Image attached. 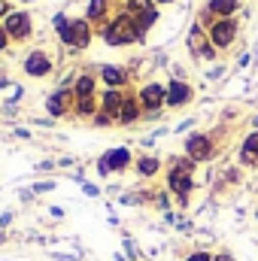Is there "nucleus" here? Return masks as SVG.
I'll return each mask as SVG.
<instances>
[{
    "mask_svg": "<svg viewBox=\"0 0 258 261\" xmlns=\"http://www.w3.org/2000/svg\"><path fill=\"white\" fill-rule=\"evenodd\" d=\"M100 37H104V43H107V46H128V43L143 40V34H140V28H137L134 15H128V12H122V15L110 18V21L104 24Z\"/></svg>",
    "mask_w": 258,
    "mask_h": 261,
    "instance_id": "f257e3e1",
    "label": "nucleus"
},
{
    "mask_svg": "<svg viewBox=\"0 0 258 261\" xmlns=\"http://www.w3.org/2000/svg\"><path fill=\"white\" fill-rule=\"evenodd\" d=\"M55 31H58V40L70 49H85L91 43V24L85 18L70 21L67 15H55Z\"/></svg>",
    "mask_w": 258,
    "mask_h": 261,
    "instance_id": "f03ea898",
    "label": "nucleus"
},
{
    "mask_svg": "<svg viewBox=\"0 0 258 261\" xmlns=\"http://www.w3.org/2000/svg\"><path fill=\"white\" fill-rule=\"evenodd\" d=\"M131 164H134L131 149H125V146H116V149H110V152H104V155H100V161H97V173H100V176H110V173H125Z\"/></svg>",
    "mask_w": 258,
    "mask_h": 261,
    "instance_id": "7ed1b4c3",
    "label": "nucleus"
},
{
    "mask_svg": "<svg viewBox=\"0 0 258 261\" xmlns=\"http://www.w3.org/2000/svg\"><path fill=\"white\" fill-rule=\"evenodd\" d=\"M234 40H237V21L234 18H216L210 28V43L216 49H231Z\"/></svg>",
    "mask_w": 258,
    "mask_h": 261,
    "instance_id": "20e7f679",
    "label": "nucleus"
},
{
    "mask_svg": "<svg viewBox=\"0 0 258 261\" xmlns=\"http://www.w3.org/2000/svg\"><path fill=\"white\" fill-rule=\"evenodd\" d=\"M137 100H140V107H143L146 113H161V107H164V100H167V85H161V82H149V85L140 88Z\"/></svg>",
    "mask_w": 258,
    "mask_h": 261,
    "instance_id": "39448f33",
    "label": "nucleus"
},
{
    "mask_svg": "<svg viewBox=\"0 0 258 261\" xmlns=\"http://www.w3.org/2000/svg\"><path fill=\"white\" fill-rule=\"evenodd\" d=\"M167 189H170V195H176L179 203H186L189 195L194 192L192 173H186V170H179V167H170V170H167Z\"/></svg>",
    "mask_w": 258,
    "mask_h": 261,
    "instance_id": "423d86ee",
    "label": "nucleus"
},
{
    "mask_svg": "<svg viewBox=\"0 0 258 261\" xmlns=\"http://www.w3.org/2000/svg\"><path fill=\"white\" fill-rule=\"evenodd\" d=\"M3 28H6V34H9V40H15V43H21V40H28L31 37V15L28 12H9L6 18H3Z\"/></svg>",
    "mask_w": 258,
    "mask_h": 261,
    "instance_id": "0eeeda50",
    "label": "nucleus"
},
{
    "mask_svg": "<svg viewBox=\"0 0 258 261\" xmlns=\"http://www.w3.org/2000/svg\"><path fill=\"white\" fill-rule=\"evenodd\" d=\"M189 49H192L197 58H207V61L216 58V46L210 43V34L203 31V24H194L192 28V34H189Z\"/></svg>",
    "mask_w": 258,
    "mask_h": 261,
    "instance_id": "6e6552de",
    "label": "nucleus"
},
{
    "mask_svg": "<svg viewBox=\"0 0 258 261\" xmlns=\"http://www.w3.org/2000/svg\"><path fill=\"white\" fill-rule=\"evenodd\" d=\"M186 155L192 158L194 164H197V161H210V158H213V140H210L207 134H192V137L186 140Z\"/></svg>",
    "mask_w": 258,
    "mask_h": 261,
    "instance_id": "1a4fd4ad",
    "label": "nucleus"
},
{
    "mask_svg": "<svg viewBox=\"0 0 258 261\" xmlns=\"http://www.w3.org/2000/svg\"><path fill=\"white\" fill-rule=\"evenodd\" d=\"M192 97H194L192 85H189V82H183V79H173V82L167 85V100H164V107L176 110V107H186Z\"/></svg>",
    "mask_w": 258,
    "mask_h": 261,
    "instance_id": "9d476101",
    "label": "nucleus"
},
{
    "mask_svg": "<svg viewBox=\"0 0 258 261\" xmlns=\"http://www.w3.org/2000/svg\"><path fill=\"white\" fill-rule=\"evenodd\" d=\"M24 73H28V76H49V73H52V58H49L43 49H34V52L24 58Z\"/></svg>",
    "mask_w": 258,
    "mask_h": 261,
    "instance_id": "9b49d317",
    "label": "nucleus"
},
{
    "mask_svg": "<svg viewBox=\"0 0 258 261\" xmlns=\"http://www.w3.org/2000/svg\"><path fill=\"white\" fill-rule=\"evenodd\" d=\"M140 113H143L140 100H137L134 94H125V100H122V110H119L116 122H119V125H134V122L140 119Z\"/></svg>",
    "mask_w": 258,
    "mask_h": 261,
    "instance_id": "f8f14e48",
    "label": "nucleus"
},
{
    "mask_svg": "<svg viewBox=\"0 0 258 261\" xmlns=\"http://www.w3.org/2000/svg\"><path fill=\"white\" fill-rule=\"evenodd\" d=\"M122 100H125V94L119 91V88H107L104 94H100V113H107V116H119V110H122Z\"/></svg>",
    "mask_w": 258,
    "mask_h": 261,
    "instance_id": "ddd939ff",
    "label": "nucleus"
},
{
    "mask_svg": "<svg viewBox=\"0 0 258 261\" xmlns=\"http://www.w3.org/2000/svg\"><path fill=\"white\" fill-rule=\"evenodd\" d=\"M237 9H240V0H210L207 3V12L216 18H234Z\"/></svg>",
    "mask_w": 258,
    "mask_h": 261,
    "instance_id": "4468645a",
    "label": "nucleus"
},
{
    "mask_svg": "<svg viewBox=\"0 0 258 261\" xmlns=\"http://www.w3.org/2000/svg\"><path fill=\"white\" fill-rule=\"evenodd\" d=\"M134 167H137V173H140L143 179H149V176H158L161 158H158V155H140V158L134 161Z\"/></svg>",
    "mask_w": 258,
    "mask_h": 261,
    "instance_id": "2eb2a0df",
    "label": "nucleus"
},
{
    "mask_svg": "<svg viewBox=\"0 0 258 261\" xmlns=\"http://www.w3.org/2000/svg\"><path fill=\"white\" fill-rule=\"evenodd\" d=\"M70 100H76V94H70V91H55V94L46 100V107H49V116H64L67 107H70Z\"/></svg>",
    "mask_w": 258,
    "mask_h": 261,
    "instance_id": "dca6fc26",
    "label": "nucleus"
},
{
    "mask_svg": "<svg viewBox=\"0 0 258 261\" xmlns=\"http://www.w3.org/2000/svg\"><path fill=\"white\" fill-rule=\"evenodd\" d=\"M100 79H104L107 88H122V85L128 82V73H125L122 67H110L107 64L104 70H100Z\"/></svg>",
    "mask_w": 258,
    "mask_h": 261,
    "instance_id": "f3484780",
    "label": "nucleus"
},
{
    "mask_svg": "<svg viewBox=\"0 0 258 261\" xmlns=\"http://www.w3.org/2000/svg\"><path fill=\"white\" fill-rule=\"evenodd\" d=\"M107 12H110V0H88L85 21H107Z\"/></svg>",
    "mask_w": 258,
    "mask_h": 261,
    "instance_id": "a211bd4d",
    "label": "nucleus"
},
{
    "mask_svg": "<svg viewBox=\"0 0 258 261\" xmlns=\"http://www.w3.org/2000/svg\"><path fill=\"white\" fill-rule=\"evenodd\" d=\"M94 76L91 73H82V76H76V85H73V94L76 97H94Z\"/></svg>",
    "mask_w": 258,
    "mask_h": 261,
    "instance_id": "6ab92c4d",
    "label": "nucleus"
},
{
    "mask_svg": "<svg viewBox=\"0 0 258 261\" xmlns=\"http://www.w3.org/2000/svg\"><path fill=\"white\" fill-rule=\"evenodd\" d=\"M149 9H155V0H128V15H143V12H149Z\"/></svg>",
    "mask_w": 258,
    "mask_h": 261,
    "instance_id": "aec40b11",
    "label": "nucleus"
},
{
    "mask_svg": "<svg viewBox=\"0 0 258 261\" xmlns=\"http://www.w3.org/2000/svg\"><path fill=\"white\" fill-rule=\"evenodd\" d=\"M94 113H97L94 97H76V116H94Z\"/></svg>",
    "mask_w": 258,
    "mask_h": 261,
    "instance_id": "412c9836",
    "label": "nucleus"
},
{
    "mask_svg": "<svg viewBox=\"0 0 258 261\" xmlns=\"http://www.w3.org/2000/svg\"><path fill=\"white\" fill-rule=\"evenodd\" d=\"M134 21H137L140 34H146V31H149V28H152V24L158 21V9H149V12H143V15H137Z\"/></svg>",
    "mask_w": 258,
    "mask_h": 261,
    "instance_id": "4be33fe9",
    "label": "nucleus"
},
{
    "mask_svg": "<svg viewBox=\"0 0 258 261\" xmlns=\"http://www.w3.org/2000/svg\"><path fill=\"white\" fill-rule=\"evenodd\" d=\"M240 149H243V152H252V155L258 158V130H252V134L243 140V146H240Z\"/></svg>",
    "mask_w": 258,
    "mask_h": 261,
    "instance_id": "5701e85b",
    "label": "nucleus"
},
{
    "mask_svg": "<svg viewBox=\"0 0 258 261\" xmlns=\"http://www.w3.org/2000/svg\"><path fill=\"white\" fill-rule=\"evenodd\" d=\"M186 261H213V252H207V249H194L186 255Z\"/></svg>",
    "mask_w": 258,
    "mask_h": 261,
    "instance_id": "b1692460",
    "label": "nucleus"
},
{
    "mask_svg": "<svg viewBox=\"0 0 258 261\" xmlns=\"http://www.w3.org/2000/svg\"><path fill=\"white\" fill-rule=\"evenodd\" d=\"M94 122H97L100 128H107V125H113V116H107V113H97V116H94Z\"/></svg>",
    "mask_w": 258,
    "mask_h": 261,
    "instance_id": "393cba45",
    "label": "nucleus"
},
{
    "mask_svg": "<svg viewBox=\"0 0 258 261\" xmlns=\"http://www.w3.org/2000/svg\"><path fill=\"white\" fill-rule=\"evenodd\" d=\"M6 46H9V34H6V28L0 24V52H3Z\"/></svg>",
    "mask_w": 258,
    "mask_h": 261,
    "instance_id": "a878e982",
    "label": "nucleus"
},
{
    "mask_svg": "<svg viewBox=\"0 0 258 261\" xmlns=\"http://www.w3.org/2000/svg\"><path fill=\"white\" fill-rule=\"evenodd\" d=\"M9 12H12V9H9V3H6V0H0V18H6Z\"/></svg>",
    "mask_w": 258,
    "mask_h": 261,
    "instance_id": "bb28decb",
    "label": "nucleus"
},
{
    "mask_svg": "<svg viewBox=\"0 0 258 261\" xmlns=\"http://www.w3.org/2000/svg\"><path fill=\"white\" fill-rule=\"evenodd\" d=\"M213 261H234V258H231L228 252H216V255H213Z\"/></svg>",
    "mask_w": 258,
    "mask_h": 261,
    "instance_id": "cd10ccee",
    "label": "nucleus"
},
{
    "mask_svg": "<svg viewBox=\"0 0 258 261\" xmlns=\"http://www.w3.org/2000/svg\"><path fill=\"white\" fill-rule=\"evenodd\" d=\"M158 3H173V0H158Z\"/></svg>",
    "mask_w": 258,
    "mask_h": 261,
    "instance_id": "c85d7f7f",
    "label": "nucleus"
},
{
    "mask_svg": "<svg viewBox=\"0 0 258 261\" xmlns=\"http://www.w3.org/2000/svg\"><path fill=\"white\" fill-rule=\"evenodd\" d=\"M21 3H31V0H21Z\"/></svg>",
    "mask_w": 258,
    "mask_h": 261,
    "instance_id": "c756f323",
    "label": "nucleus"
}]
</instances>
